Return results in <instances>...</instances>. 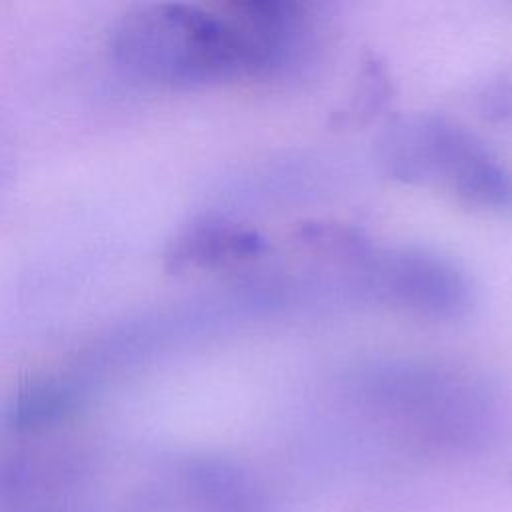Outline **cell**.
Masks as SVG:
<instances>
[{"label":"cell","instance_id":"cell-4","mask_svg":"<svg viewBox=\"0 0 512 512\" xmlns=\"http://www.w3.org/2000/svg\"><path fill=\"white\" fill-rule=\"evenodd\" d=\"M264 250V238L252 228L226 220H202L172 240L166 266L172 272L222 268L254 260Z\"/></svg>","mask_w":512,"mask_h":512},{"label":"cell","instance_id":"cell-8","mask_svg":"<svg viewBox=\"0 0 512 512\" xmlns=\"http://www.w3.org/2000/svg\"><path fill=\"white\" fill-rule=\"evenodd\" d=\"M296 240L314 254L362 266L372 254L368 238L354 226L342 222H306L296 228Z\"/></svg>","mask_w":512,"mask_h":512},{"label":"cell","instance_id":"cell-6","mask_svg":"<svg viewBox=\"0 0 512 512\" xmlns=\"http://www.w3.org/2000/svg\"><path fill=\"white\" fill-rule=\"evenodd\" d=\"M78 392L60 380H38L22 388L4 408V422L14 430H40L70 416Z\"/></svg>","mask_w":512,"mask_h":512},{"label":"cell","instance_id":"cell-2","mask_svg":"<svg viewBox=\"0 0 512 512\" xmlns=\"http://www.w3.org/2000/svg\"><path fill=\"white\" fill-rule=\"evenodd\" d=\"M380 168L412 186L448 190L482 210L512 208V174L466 128L430 112L390 118L376 138Z\"/></svg>","mask_w":512,"mask_h":512},{"label":"cell","instance_id":"cell-5","mask_svg":"<svg viewBox=\"0 0 512 512\" xmlns=\"http://www.w3.org/2000/svg\"><path fill=\"white\" fill-rule=\"evenodd\" d=\"M188 488L200 512H266L256 482L230 462L200 460L192 464Z\"/></svg>","mask_w":512,"mask_h":512},{"label":"cell","instance_id":"cell-7","mask_svg":"<svg viewBox=\"0 0 512 512\" xmlns=\"http://www.w3.org/2000/svg\"><path fill=\"white\" fill-rule=\"evenodd\" d=\"M392 82L384 64L376 56H368L354 80L346 102L334 110L330 126L334 130H354L372 122L388 104Z\"/></svg>","mask_w":512,"mask_h":512},{"label":"cell","instance_id":"cell-3","mask_svg":"<svg viewBox=\"0 0 512 512\" xmlns=\"http://www.w3.org/2000/svg\"><path fill=\"white\" fill-rule=\"evenodd\" d=\"M362 268L380 300L414 314L458 318L470 306L466 276L440 256L420 250H372Z\"/></svg>","mask_w":512,"mask_h":512},{"label":"cell","instance_id":"cell-9","mask_svg":"<svg viewBox=\"0 0 512 512\" xmlns=\"http://www.w3.org/2000/svg\"><path fill=\"white\" fill-rule=\"evenodd\" d=\"M478 112L492 124L512 120V82L506 78L486 82L478 94Z\"/></svg>","mask_w":512,"mask_h":512},{"label":"cell","instance_id":"cell-1","mask_svg":"<svg viewBox=\"0 0 512 512\" xmlns=\"http://www.w3.org/2000/svg\"><path fill=\"white\" fill-rule=\"evenodd\" d=\"M108 46L118 66L156 84L196 88L260 78L256 46L232 2L222 10L172 2L136 6L118 18Z\"/></svg>","mask_w":512,"mask_h":512}]
</instances>
